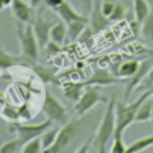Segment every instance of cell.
Instances as JSON below:
<instances>
[{
    "instance_id": "cell-1",
    "label": "cell",
    "mask_w": 153,
    "mask_h": 153,
    "mask_svg": "<svg viewBox=\"0 0 153 153\" xmlns=\"http://www.w3.org/2000/svg\"><path fill=\"white\" fill-rule=\"evenodd\" d=\"M116 129V99L111 97L106 103V109L99 122L97 131L93 136V145L99 153H104L111 139H114Z\"/></svg>"
},
{
    "instance_id": "cell-2",
    "label": "cell",
    "mask_w": 153,
    "mask_h": 153,
    "mask_svg": "<svg viewBox=\"0 0 153 153\" xmlns=\"http://www.w3.org/2000/svg\"><path fill=\"white\" fill-rule=\"evenodd\" d=\"M152 97L149 88H146L135 100L131 103H117L116 102V129H115V136H123V133L126 129L135 122V117L137 114L139 108L141 104L147 99Z\"/></svg>"
},
{
    "instance_id": "cell-3",
    "label": "cell",
    "mask_w": 153,
    "mask_h": 153,
    "mask_svg": "<svg viewBox=\"0 0 153 153\" xmlns=\"http://www.w3.org/2000/svg\"><path fill=\"white\" fill-rule=\"evenodd\" d=\"M17 37H18V42H19V45H20L22 55L25 59H27L31 63L36 62V60L38 57L39 44H38L37 37L33 32L32 25L18 22V24H17Z\"/></svg>"
},
{
    "instance_id": "cell-4",
    "label": "cell",
    "mask_w": 153,
    "mask_h": 153,
    "mask_svg": "<svg viewBox=\"0 0 153 153\" xmlns=\"http://www.w3.org/2000/svg\"><path fill=\"white\" fill-rule=\"evenodd\" d=\"M81 124H82L81 120H71V121H67L63 124V127L61 129H59L57 137H56L54 145L50 146L49 148H47L44 151V153H47V152L48 153L63 152L74 141V139L80 133Z\"/></svg>"
},
{
    "instance_id": "cell-5",
    "label": "cell",
    "mask_w": 153,
    "mask_h": 153,
    "mask_svg": "<svg viewBox=\"0 0 153 153\" xmlns=\"http://www.w3.org/2000/svg\"><path fill=\"white\" fill-rule=\"evenodd\" d=\"M42 112L47 116V118L51 120L53 122L65 124L68 120V112L66 108L57 100L51 92L45 88L44 90V97H43V103H42Z\"/></svg>"
},
{
    "instance_id": "cell-6",
    "label": "cell",
    "mask_w": 153,
    "mask_h": 153,
    "mask_svg": "<svg viewBox=\"0 0 153 153\" xmlns=\"http://www.w3.org/2000/svg\"><path fill=\"white\" fill-rule=\"evenodd\" d=\"M109 99L100 92L99 86H88L80 98L74 104V110L79 116L85 115L92 108H94L99 103H108Z\"/></svg>"
},
{
    "instance_id": "cell-7",
    "label": "cell",
    "mask_w": 153,
    "mask_h": 153,
    "mask_svg": "<svg viewBox=\"0 0 153 153\" xmlns=\"http://www.w3.org/2000/svg\"><path fill=\"white\" fill-rule=\"evenodd\" d=\"M53 121L49 118H45L44 121L35 124H22V123H13L11 131H14L16 137L20 141V143L24 146L29 140L41 136L48 128H50Z\"/></svg>"
},
{
    "instance_id": "cell-8",
    "label": "cell",
    "mask_w": 153,
    "mask_h": 153,
    "mask_svg": "<svg viewBox=\"0 0 153 153\" xmlns=\"http://www.w3.org/2000/svg\"><path fill=\"white\" fill-rule=\"evenodd\" d=\"M153 66V57H146L145 60L140 61V67L139 69L136 71V73L130 76L127 86H126V90H124V100L128 99V97L130 96V93L140 85L142 84V81L145 80V78L148 75L151 68Z\"/></svg>"
},
{
    "instance_id": "cell-9",
    "label": "cell",
    "mask_w": 153,
    "mask_h": 153,
    "mask_svg": "<svg viewBox=\"0 0 153 153\" xmlns=\"http://www.w3.org/2000/svg\"><path fill=\"white\" fill-rule=\"evenodd\" d=\"M120 78L117 75H111L106 69L97 68L91 76H88L86 80L80 81L81 86H108L112 84L120 82Z\"/></svg>"
},
{
    "instance_id": "cell-10",
    "label": "cell",
    "mask_w": 153,
    "mask_h": 153,
    "mask_svg": "<svg viewBox=\"0 0 153 153\" xmlns=\"http://www.w3.org/2000/svg\"><path fill=\"white\" fill-rule=\"evenodd\" d=\"M51 23L44 18L43 16H37L33 22H32V27H33V32L37 37V41H38V44H39V48H44L50 38H49V33H50V27H51Z\"/></svg>"
},
{
    "instance_id": "cell-11",
    "label": "cell",
    "mask_w": 153,
    "mask_h": 153,
    "mask_svg": "<svg viewBox=\"0 0 153 153\" xmlns=\"http://www.w3.org/2000/svg\"><path fill=\"white\" fill-rule=\"evenodd\" d=\"M11 8L16 19L20 23L30 24L33 22V10L32 6L25 2L24 0H13L11 4Z\"/></svg>"
},
{
    "instance_id": "cell-12",
    "label": "cell",
    "mask_w": 153,
    "mask_h": 153,
    "mask_svg": "<svg viewBox=\"0 0 153 153\" xmlns=\"http://www.w3.org/2000/svg\"><path fill=\"white\" fill-rule=\"evenodd\" d=\"M99 2L100 1H94L93 2V6H92V10L90 12V24H91V27L93 29V31L98 32V31H102L104 30L109 24H110V19L106 18L102 11H100V6H99Z\"/></svg>"
},
{
    "instance_id": "cell-13",
    "label": "cell",
    "mask_w": 153,
    "mask_h": 153,
    "mask_svg": "<svg viewBox=\"0 0 153 153\" xmlns=\"http://www.w3.org/2000/svg\"><path fill=\"white\" fill-rule=\"evenodd\" d=\"M30 63L31 62L27 59H25L23 55L17 56V55L8 54L7 51H5L0 47V71H6L10 67H14V66H26V67H29Z\"/></svg>"
},
{
    "instance_id": "cell-14",
    "label": "cell",
    "mask_w": 153,
    "mask_h": 153,
    "mask_svg": "<svg viewBox=\"0 0 153 153\" xmlns=\"http://www.w3.org/2000/svg\"><path fill=\"white\" fill-rule=\"evenodd\" d=\"M54 12H56L59 14V17L66 23L68 24L69 22L72 20H75V19H81V18H85L86 16L82 14L81 12H78L73 6H71L69 2H67L66 0L59 6L56 7L55 10H53Z\"/></svg>"
},
{
    "instance_id": "cell-15",
    "label": "cell",
    "mask_w": 153,
    "mask_h": 153,
    "mask_svg": "<svg viewBox=\"0 0 153 153\" xmlns=\"http://www.w3.org/2000/svg\"><path fill=\"white\" fill-rule=\"evenodd\" d=\"M29 67L39 76V79L43 82L48 84H59V76H56V69L49 68L42 65H36L35 62L30 63Z\"/></svg>"
},
{
    "instance_id": "cell-16",
    "label": "cell",
    "mask_w": 153,
    "mask_h": 153,
    "mask_svg": "<svg viewBox=\"0 0 153 153\" xmlns=\"http://www.w3.org/2000/svg\"><path fill=\"white\" fill-rule=\"evenodd\" d=\"M87 23H88L87 17L69 22L67 24V38H68V41L69 42L76 41V38H79L80 35L85 31Z\"/></svg>"
},
{
    "instance_id": "cell-17",
    "label": "cell",
    "mask_w": 153,
    "mask_h": 153,
    "mask_svg": "<svg viewBox=\"0 0 153 153\" xmlns=\"http://www.w3.org/2000/svg\"><path fill=\"white\" fill-rule=\"evenodd\" d=\"M49 38H50V42L57 45H62L67 38V24L63 20L54 23L50 27Z\"/></svg>"
},
{
    "instance_id": "cell-18",
    "label": "cell",
    "mask_w": 153,
    "mask_h": 153,
    "mask_svg": "<svg viewBox=\"0 0 153 153\" xmlns=\"http://www.w3.org/2000/svg\"><path fill=\"white\" fill-rule=\"evenodd\" d=\"M140 67V61L137 60H127V61H123L120 66H118V69L116 72V75L118 78H130L133 76L136 71L139 69Z\"/></svg>"
},
{
    "instance_id": "cell-19",
    "label": "cell",
    "mask_w": 153,
    "mask_h": 153,
    "mask_svg": "<svg viewBox=\"0 0 153 153\" xmlns=\"http://www.w3.org/2000/svg\"><path fill=\"white\" fill-rule=\"evenodd\" d=\"M133 10L135 16V22L141 24L151 11V6L147 0H133Z\"/></svg>"
},
{
    "instance_id": "cell-20",
    "label": "cell",
    "mask_w": 153,
    "mask_h": 153,
    "mask_svg": "<svg viewBox=\"0 0 153 153\" xmlns=\"http://www.w3.org/2000/svg\"><path fill=\"white\" fill-rule=\"evenodd\" d=\"M140 29H141L142 38L147 43L153 44V7H151V11H149L148 16L140 24Z\"/></svg>"
},
{
    "instance_id": "cell-21",
    "label": "cell",
    "mask_w": 153,
    "mask_h": 153,
    "mask_svg": "<svg viewBox=\"0 0 153 153\" xmlns=\"http://www.w3.org/2000/svg\"><path fill=\"white\" fill-rule=\"evenodd\" d=\"M152 146H153V134H151L148 136H143V137L131 142L127 147V152H139V151H143Z\"/></svg>"
},
{
    "instance_id": "cell-22",
    "label": "cell",
    "mask_w": 153,
    "mask_h": 153,
    "mask_svg": "<svg viewBox=\"0 0 153 153\" xmlns=\"http://www.w3.org/2000/svg\"><path fill=\"white\" fill-rule=\"evenodd\" d=\"M82 88H84V86H81L80 82H72V84H68L63 88V94L67 99H69L72 102H76L84 92Z\"/></svg>"
},
{
    "instance_id": "cell-23",
    "label": "cell",
    "mask_w": 153,
    "mask_h": 153,
    "mask_svg": "<svg viewBox=\"0 0 153 153\" xmlns=\"http://www.w3.org/2000/svg\"><path fill=\"white\" fill-rule=\"evenodd\" d=\"M149 98H147L141 104V106L139 108L137 114H136V117H135V122H145V121L152 118V105H153V100H151Z\"/></svg>"
},
{
    "instance_id": "cell-24",
    "label": "cell",
    "mask_w": 153,
    "mask_h": 153,
    "mask_svg": "<svg viewBox=\"0 0 153 153\" xmlns=\"http://www.w3.org/2000/svg\"><path fill=\"white\" fill-rule=\"evenodd\" d=\"M57 133L59 129L57 128H48L42 135H41V140H42V145H43V152L49 148L50 146L54 145L56 137H57Z\"/></svg>"
},
{
    "instance_id": "cell-25",
    "label": "cell",
    "mask_w": 153,
    "mask_h": 153,
    "mask_svg": "<svg viewBox=\"0 0 153 153\" xmlns=\"http://www.w3.org/2000/svg\"><path fill=\"white\" fill-rule=\"evenodd\" d=\"M20 152H23V153H38V152H43V145H42L41 136H37V137H33V139L29 140L22 147Z\"/></svg>"
},
{
    "instance_id": "cell-26",
    "label": "cell",
    "mask_w": 153,
    "mask_h": 153,
    "mask_svg": "<svg viewBox=\"0 0 153 153\" xmlns=\"http://www.w3.org/2000/svg\"><path fill=\"white\" fill-rule=\"evenodd\" d=\"M22 147H23V145L20 143V141L17 137H14L10 141L4 142L0 146V152L1 153H16V152L22 151Z\"/></svg>"
},
{
    "instance_id": "cell-27",
    "label": "cell",
    "mask_w": 153,
    "mask_h": 153,
    "mask_svg": "<svg viewBox=\"0 0 153 153\" xmlns=\"http://www.w3.org/2000/svg\"><path fill=\"white\" fill-rule=\"evenodd\" d=\"M127 14V7L124 5H122L121 2H116V6L112 11V13L110 14L109 19L110 22H118L121 19H123Z\"/></svg>"
},
{
    "instance_id": "cell-28",
    "label": "cell",
    "mask_w": 153,
    "mask_h": 153,
    "mask_svg": "<svg viewBox=\"0 0 153 153\" xmlns=\"http://www.w3.org/2000/svg\"><path fill=\"white\" fill-rule=\"evenodd\" d=\"M112 146L110 148L111 153H126L127 152V147L124 141H123V136H115L112 139Z\"/></svg>"
},
{
    "instance_id": "cell-29",
    "label": "cell",
    "mask_w": 153,
    "mask_h": 153,
    "mask_svg": "<svg viewBox=\"0 0 153 153\" xmlns=\"http://www.w3.org/2000/svg\"><path fill=\"white\" fill-rule=\"evenodd\" d=\"M99 6H100L102 13H103L106 18H109L110 14L112 13L115 6H116V2H115L114 0H103V1L99 2Z\"/></svg>"
},
{
    "instance_id": "cell-30",
    "label": "cell",
    "mask_w": 153,
    "mask_h": 153,
    "mask_svg": "<svg viewBox=\"0 0 153 153\" xmlns=\"http://www.w3.org/2000/svg\"><path fill=\"white\" fill-rule=\"evenodd\" d=\"M78 4V7L80 8V12L85 16H88L92 6H93V0H75Z\"/></svg>"
},
{
    "instance_id": "cell-31",
    "label": "cell",
    "mask_w": 153,
    "mask_h": 153,
    "mask_svg": "<svg viewBox=\"0 0 153 153\" xmlns=\"http://www.w3.org/2000/svg\"><path fill=\"white\" fill-rule=\"evenodd\" d=\"M152 84H153V66H152V68H151L148 75H147V76L145 78V80L142 81V85H143V87H146V88H148Z\"/></svg>"
},
{
    "instance_id": "cell-32",
    "label": "cell",
    "mask_w": 153,
    "mask_h": 153,
    "mask_svg": "<svg viewBox=\"0 0 153 153\" xmlns=\"http://www.w3.org/2000/svg\"><path fill=\"white\" fill-rule=\"evenodd\" d=\"M45 1V5L48 7H50L51 10H55L56 7H59L65 0H44Z\"/></svg>"
},
{
    "instance_id": "cell-33",
    "label": "cell",
    "mask_w": 153,
    "mask_h": 153,
    "mask_svg": "<svg viewBox=\"0 0 153 153\" xmlns=\"http://www.w3.org/2000/svg\"><path fill=\"white\" fill-rule=\"evenodd\" d=\"M91 143H93V137H90L85 143H84V146L82 147H80V148H78L76 149V152H86L87 149H88V147H90V145Z\"/></svg>"
},
{
    "instance_id": "cell-34",
    "label": "cell",
    "mask_w": 153,
    "mask_h": 153,
    "mask_svg": "<svg viewBox=\"0 0 153 153\" xmlns=\"http://www.w3.org/2000/svg\"><path fill=\"white\" fill-rule=\"evenodd\" d=\"M41 1H42V0H29V2H30V5H31L32 7H36V6H38Z\"/></svg>"
},
{
    "instance_id": "cell-35",
    "label": "cell",
    "mask_w": 153,
    "mask_h": 153,
    "mask_svg": "<svg viewBox=\"0 0 153 153\" xmlns=\"http://www.w3.org/2000/svg\"><path fill=\"white\" fill-rule=\"evenodd\" d=\"M6 6H5V4H4V0H0V11L2 10V8H5Z\"/></svg>"
},
{
    "instance_id": "cell-36",
    "label": "cell",
    "mask_w": 153,
    "mask_h": 153,
    "mask_svg": "<svg viewBox=\"0 0 153 153\" xmlns=\"http://www.w3.org/2000/svg\"><path fill=\"white\" fill-rule=\"evenodd\" d=\"M148 88H149V91H151V94H152V97H153V84H152V85H151Z\"/></svg>"
},
{
    "instance_id": "cell-37",
    "label": "cell",
    "mask_w": 153,
    "mask_h": 153,
    "mask_svg": "<svg viewBox=\"0 0 153 153\" xmlns=\"http://www.w3.org/2000/svg\"><path fill=\"white\" fill-rule=\"evenodd\" d=\"M152 121H153V105H152Z\"/></svg>"
}]
</instances>
